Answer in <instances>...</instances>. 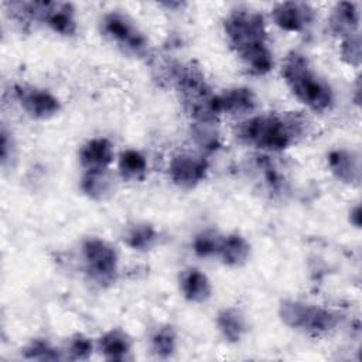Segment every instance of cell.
Returning a JSON list of instances; mask_svg holds the SVG:
<instances>
[{
  "label": "cell",
  "instance_id": "obj_5",
  "mask_svg": "<svg viewBox=\"0 0 362 362\" xmlns=\"http://www.w3.org/2000/svg\"><path fill=\"white\" fill-rule=\"evenodd\" d=\"M8 14L18 23L38 21L52 33L71 38L78 33L76 8L68 1H7Z\"/></svg>",
  "mask_w": 362,
  "mask_h": 362
},
{
  "label": "cell",
  "instance_id": "obj_14",
  "mask_svg": "<svg viewBox=\"0 0 362 362\" xmlns=\"http://www.w3.org/2000/svg\"><path fill=\"white\" fill-rule=\"evenodd\" d=\"M328 30L332 35L342 40L352 34L361 33L359 4L354 1H338L328 16Z\"/></svg>",
  "mask_w": 362,
  "mask_h": 362
},
{
  "label": "cell",
  "instance_id": "obj_4",
  "mask_svg": "<svg viewBox=\"0 0 362 362\" xmlns=\"http://www.w3.org/2000/svg\"><path fill=\"white\" fill-rule=\"evenodd\" d=\"M171 82L194 123H218L221 115L216 107V93L212 92L198 66L191 62L174 64L171 66Z\"/></svg>",
  "mask_w": 362,
  "mask_h": 362
},
{
  "label": "cell",
  "instance_id": "obj_29",
  "mask_svg": "<svg viewBox=\"0 0 362 362\" xmlns=\"http://www.w3.org/2000/svg\"><path fill=\"white\" fill-rule=\"evenodd\" d=\"M0 158H1V167L4 170H7L10 165H13V163L16 161L17 157V146L14 141V137L11 134V132L3 124L1 126V132H0Z\"/></svg>",
  "mask_w": 362,
  "mask_h": 362
},
{
  "label": "cell",
  "instance_id": "obj_21",
  "mask_svg": "<svg viewBox=\"0 0 362 362\" xmlns=\"http://www.w3.org/2000/svg\"><path fill=\"white\" fill-rule=\"evenodd\" d=\"M250 255H252V246L243 235L238 232L223 235L218 257L225 266L232 269H239L249 262Z\"/></svg>",
  "mask_w": 362,
  "mask_h": 362
},
{
  "label": "cell",
  "instance_id": "obj_15",
  "mask_svg": "<svg viewBox=\"0 0 362 362\" xmlns=\"http://www.w3.org/2000/svg\"><path fill=\"white\" fill-rule=\"evenodd\" d=\"M79 189L88 199L103 202L115 194V174L110 171V168L83 170L79 178Z\"/></svg>",
  "mask_w": 362,
  "mask_h": 362
},
{
  "label": "cell",
  "instance_id": "obj_26",
  "mask_svg": "<svg viewBox=\"0 0 362 362\" xmlns=\"http://www.w3.org/2000/svg\"><path fill=\"white\" fill-rule=\"evenodd\" d=\"M191 137L202 153H214L221 148L222 141L215 124L191 122Z\"/></svg>",
  "mask_w": 362,
  "mask_h": 362
},
{
  "label": "cell",
  "instance_id": "obj_6",
  "mask_svg": "<svg viewBox=\"0 0 362 362\" xmlns=\"http://www.w3.org/2000/svg\"><path fill=\"white\" fill-rule=\"evenodd\" d=\"M277 315L287 328L313 337L332 332L344 318L338 310L297 298L281 300Z\"/></svg>",
  "mask_w": 362,
  "mask_h": 362
},
{
  "label": "cell",
  "instance_id": "obj_10",
  "mask_svg": "<svg viewBox=\"0 0 362 362\" xmlns=\"http://www.w3.org/2000/svg\"><path fill=\"white\" fill-rule=\"evenodd\" d=\"M209 163L202 154L177 153L168 163V178L180 189L197 188L208 175Z\"/></svg>",
  "mask_w": 362,
  "mask_h": 362
},
{
  "label": "cell",
  "instance_id": "obj_18",
  "mask_svg": "<svg viewBox=\"0 0 362 362\" xmlns=\"http://www.w3.org/2000/svg\"><path fill=\"white\" fill-rule=\"evenodd\" d=\"M215 325L219 335L228 344L240 342L249 329L245 313L236 305H225L218 310L215 315Z\"/></svg>",
  "mask_w": 362,
  "mask_h": 362
},
{
  "label": "cell",
  "instance_id": "obj_17",
  "mask_svg": "<svg viewBox=\"0 0 362 362\" xmlns=\"http://www.w3.org/2000/svg\"><path fill=\"white\" fill-rule=\"evenodd\" d=\"M178 287L181 296L192 304L206 303L214 293L209 277L197 267H187L180 273Z\"/></svg>",
  "mask_w": 362,
  "mask_h": 362
},
{
  "label": "cell",
  "instance_id": "obj_30",
  "mask_svg": "<svg viewBox=\"0 0 362 362\" xmlns=\"http://www.w3.org/2000/svg\"><path fill=\"white\" fill-rule=\"evenodd\" d=\"M349 223L355 228H361L362 223V215H361V205L356 204L354 208L349 209Z\"/></svg>",
  "mask_w": 362,
  "mask_h": 362
},
{
  "label": "cell",
  "instance_id": "obj_28",
  "mask_svg": "<svg viewBox=\"0 0 362 362\" xmlns=\"http://www.w3.org/2000/svg\"><path fill=\"white\" fill-rule=\"evenodd\" d=\"M339 58L351 68H359L362 61V40L361 33L342 38L339 42Z\"/></svg>",
  "mask_w": 362,
  "mask_h": 362
},
{
  "label": "cell",
  "instance_id": "obj_8",
  "mask_svg": "<svg viewBox=\"0 0 362 362\" xmlns=\"http://www.w3.org/2000/svg\"><path fill=\"white\" fill-rule=\"evenodd\" d=\"M99 25L100 33L124 52L140 58L148 55V38L126 13L119 10L106 11Z\"/></svg>",
  "mask_w": 362,
  "mask_h": 362
},
{
  "label": "cell",
  "instance_id": "obj_9",
  "mask_svg": "<svg viewBox=\"0 0 362 362\" xmlns=\"http://www.w3.org/2000/svg\"><path fill=\"white\" fill-rule=\"evenodd\" d=\"M13 93L21 110L34 120L52 119L62 109L59 98L45 88L33 85H16Z\"/></svg>",
  "mask_w": 362,
  "mask_h": 362
},
{
  "label": "cell",
  "instance_id": "obj_22",
  "mask_svg": "<svg viewBox=\"0 0 362 362\" xmlns=\"http://www.w3.org/2000/svg\"><path fill=\"white\" fill-rule=\"evenodd\" d=\"M147 158L136 148H126L120 153L117 160V173L123 181L136 182L144 180L147 174Z\"/></svg>",
  "mask_w": 362,
  "mask_h": 362
},
{
  "label": "cell",
  "instance_id": "obj_2",
  "mask_svg": "<svg viewBox=\"0 0 362 362\" xmlns=\"http://www.w3.org/2000/svg\"><path fill=\"white\" fill-rule=\"evenodd\" d=\"M305 130L307 120L298 113H260L239 122L235 136L249 147L279 153L297 144Z\"/></svg>",
  "mask_w": 362,
  "mask_h": 362
},
{
  "label": "cell",
  "instance_id": "obj_7",
  "mask_svg": "<svg viewBox=\"0 0 362 362\" xmlns=\"http://www.w3.org/2000/svg\"><path fill=\"white\" fill-rule=\"evenodd\" d=\"M81 259L86 279L100 288L110 287L119 276V253L107 240L89 236L81 243Z\"/></svg>",
  "mask_w": 362,
  "mask_h": 362
},
{
  "label": "cell",
  "instance_id": "obj_1",
  "mask_svg": "<svg viewBox=\"0 0 362 362\" xmlns=\"http://www.w3.org/2000/svg\"><path fill=\"white\" fill-rule=\"evenodd\" d=\"M222 30L229 48L250 75L264 76L274 66L269 47V31L263 14L247 6H236L226 13Z\"/></svg>",
  "mask_w": 362,
  "mask_h": 362
},
{
  "label": "cell",
  "instance_id": "obj_12",
  "mask_svg": "<svg viewBox=\"0 0 362 362\" xmlns=\"http://www.w3.org/2000/svg\"><path fill=\"white\" fill-rule=\"evenodd\" d=\"M259 100L256 93L247 86L228 88L216 93V107L219 115L229 116H252L257 109Z\"/></svg>",
  "mask_w": 362,
  "mask_h": 362
},
{
  "label": "cell",
  "instance_id": "obj_16",
  "mask_svg": "<svg viewBox=\"0 0 362 362\" xmlns=\"http://www.w3.org/2000/svg\"><path fill=\"white\" fill-rule=\"evenodd\" d=\"M78 160L83 170L110 168L115 160V146L107 137H92L81 146Z\"/></svg>",
  "mask_w": 362,
  "mask_h": 362
},
{
  "label": "cell",
  "instance_id": "obj_11",
  "mask_svg": "<svg viewBox=\"0 0 362 362\" xmlns=\"http://www.w3.org/2000/svg\"><path fill=\"white\" fill-rule=\"evenodd\" d=\"M315 8L305 1H280L270 10L272 21L286 33H304L315 21Z\"/></svg>",
  "mask_w": 362,
  "mask_h": 362
},
{
  "label": "cell",
  "instance_id": "obj_25",
  "mask_svg": "<svg viewBox=\"0 0 362 362\" xmlns=\"http://www.w3.org/2000/svg\"><path fill=\"white\" fill-rule=\"evenodd\" d=\"M21 356L28 361H59L64 359V351L45 338H34L23 346Z\"/></svg>",
  "mask_w": 362,
  "mask_h": 362
},
{
  "label": "cell",
  "instance_id": "obj_24",
  "mask_svg": "<svg viewBox=\"0 0 362 362\" xmlns=\"http://www.w3.org/2000/svg\"><path fill=\"white\" fill-rule=\"evenodd\" d=\"M222 239H223V235L219 230L214 228H205L194 235L191 242V249L194 255L199 259L218 257Z\"/></svg>",
  "mask_w": 362,
  "mask_h": 362
},
{
  "label": "cell",
  "instance_id": "obj_23",
  "mask_svg": "<svg viewBox=\"0 0 362 362\" xmlns=\"http://www.w3.org/2000/svg\"><path fill=\"white\" fill-rule=\"evenodd\" d=\"M178 348V335L171 324L158 325L150 337L151 352L161 359L171 358Z\"/></svg>",
  "mask_w": 362,
  "mask_h": 362
},
{
  "label": "cell",
  "instance_id": "obj_3",
  "mask_svg": "<svg viewBox=\"0 0 362 362\" xmlns=\"http://www.w3.org/2000/svg\"><path fill=\"white\" fill-rule=\"evenodd\" d=\"M281 78L293 96L314 113H327L335 105V92L307 55L290 51L281 64Z\"/></svg>",
  "mask_w": 362,
  "mask_h": 362
},
{
  "label": "cell",
  "instance_id": "obj_13",
  "mask_svg": "<svg viewBox=\"0 0 362 362\" xmlns=\"http://www.w3.org/2000/svg\"><path fill=\"white\" fill-rule=\"evenodd\" d=\"M327 167L332 177L345 185H359L361 158L354 150L338 147L327 154Z\"/></svg>",
  "mask_w": 362,
  "mask_h": 362
},
{
  "label": "cell",
  "instance_id": "obj_20",
  "mask_svg": "<svg viewBox=\"0 0 362 362\" xmlns=\"http://www.w3.org/2000/svg\"><path fill=\"white\" fill-rule=\"evenodd\" d=\"M120 236L124 246L134 252H148L158 242L157 228L146 221H136L126 225Z\"/></svg>",
  "mask_w": 362,
  "mask_h": 362
},
{
  "label": "cell",
  "instance_id": "obj_19",
  "mask_svg": "<svg viewBox=\"0 0 362 362\" xmlns=\"http://www.w3.org/2000/svg\"><path fill=\"white\" fill-rule=\"evenodd\" d=\"M132 348L133 341L130 335L117 327L105 331L96 341V349L107 361H126L132 354Z\"/></svg>",
  "mask_w": 362,
  "mask_h": 362
},
{
  "label": "cell",
  "instance_id": "obj_27",
  "mask_svg": "<svg viewBox=\"0 0 362 362\" xmlns=\"http://www.w3.org/2000/svg\"><path fill=\"white\" fill-rule=\"evenodd\" d=\"M96 348V344H93L92 338L82 332L72 334L68 341L64 351V358L71 361H88L93 351Z\"/></svg>",
  "mask_w": 362,
  "mask_h": 362
}]
</instances>
